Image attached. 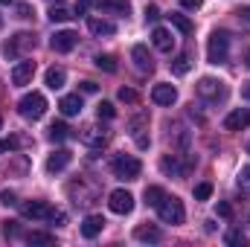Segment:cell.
I'll list each match as a JSON object with an SVG mask.
<instances>
[{"instance_id":"83f0119b","label":"cell","mask_w":250,"mask_h":247,"mask_svg":"<svg viewBox=\"0 0 250 247\" xmlns=\"http://www.w3.org/2000/svg\"><path fill=\"white\" fill-rule=\"evenodd\" d=\"M70 18H73V15H70L67 6H53V9H50V21H53V23H67Z\"/></svg>"},{"instance_id":"8d00e7d4","label":"cell","mask_w":250,"mask_h":247,"mask_svg":"<svg viewBox=\"0 0 250 247\" xmlns=\"http://www.w3.org/2000/svg\"><path fill=\"white\" fill-rule=\"evenodd\" d=\"M227 245H245V233L242 230H230L227 233Z\"/></svg>"},{"instance_id":"d6986e66","label":"cell","mask_w":250,"mask_h":247,"mask_svg":"<svg viewBox=\"0 0 250 247\" xmlns=\"http://www.w3.org/2000/svg\"><path fill=\"white\" fill-rule=\"evenodd\" d=\"M67 163H70V151L59 148V151H53V154L47 157V172H50V175H56V172L67 169Z\"/></svg>"},{"instance_id":"e0dca14e","label":"cell","mask_w":250,"mask_h":247,"mask_svg":"<svg viewBox=\"0 0 250 247\" xmlns=\"http://www.w3.org/2000/svg\"><path fill=\"white\" fill-rule=\"evenodd\" d=\"M151 41H154V47H157L160 53H172V47H175L172 32H169V29H163V26H157V29L151 32Z\"/></svg>"},{"instance_id":"484cf974","label":"cell","mask_w":250,"mask_h":247,"mask_svg":"<svg viewBox=\"0 0 250 247\" xmlns=\"http://www.w3.org/2000/svg\"><path fill=\"white\" fill-rule=\"evenodd\" d=\"M67 137H70V128H67L64 123H53L50 125V140H53V143H64Z\"/></svg>"},{"instance_id":"4316f807","label":"cell","mask_w":250,"mask_h":247,"mask_svg":"<svg viewBox=\"0 0 250 247\" xmlns=\"http://www.w3.org/2000/svg\"><path fill=\"white\" fill-rule=\"evenodd\" d=\"M163 198H166V192H163L160 186H148V189H146V204H148V206L157 209V204H160Z\"/></svg>"},{"instance_id":"9c48e42d","label":"cell","mask_w":250,"mask_h":247,"mask_svg":"<svg viewBox=\"0 0 250 247\" xmlns=\"http://www.w3.org/2000/svg\"><path fill=\"white\" fill-rule=\"evenodd\" d=\"M21 212H23L26 218H32V221H50L53 206H50L47 201H26V204H21Z\"/></svg>"},{"instance_id":"5bb4252c","label":"cell","mask_w":250,"mask_h":247,"mask_svg":"<svg viewBox=\"0 0 250 247\" xmlns=\"http://www.w3.org/2000/svg\"><path fill=\"white\" fill-rule=\"evenodd\" d=\"M151 99L157 102V105H175L178 102V90L172 87V84H154V90H151Z\"/></svg>"},{"instance_id":"277c9868","label":"cell","mask_w":250,"mask_h":247,"mask_svg":"<svg viewBox=\"0 0 250 247\" xmlns=\"http://www.w3.org/2000/svg\"><path fill=\"white\" fill-rule=\"evenodd\" d=\"M198 96L207 99V102H224L227 99V84L221 79H212V76H204L198 82Z\"/></svg>"},{"instance_id":"f546056e","label":"cell","mask_w":250,"mask_h":247,"mask_svg":"<svg viewBox=\"0 0 250 247\" xmlns=\"http://www.w3.org/2000/svg\"><path fill=\"white\" fill-rule=\"evenodd\" d=\"M26 242L29 245H56V236H50V233H29Z\"/></svg>"},{"instance_id":"5b68a950","label":"cell","mask_w":250,"mask_h":247,"mask_svg":"<svg viewBox=\"0 0 250 247\" xmlns=\"http://www.w3.org/2000/svg\"><path fill=\"white\" fill-rule=\"evenodd\" d=\"M227 53H230V35L227 32H212V38L207 44V59H209V64H224L227 62Z\"/></svg>"},{"instance_id":"2e32d148","label":"cell","mask_w":250,"mask_h":247,"mask_svg":"<svg viewBox=\"0 0 250 247\" xmlns=\"http://www.w3.org/2000/svg\"><path fill=\"white\" fill-rule=\"evenodd\" d=\"M248 125H250L248 108H236V111L227 114V120H224V128H227V131H242V128H248Z\"/></svg>"},{"instance_id":"74e56055","label":"cell","mask_w":250,"mask_h":247,"mask_svg":"<svg viewBox=\"0 0 250 247\" xmlns=\"http://www.w3.org/2000/svg\"><path fill=\"white\" fill-rule=\"evenodd\" d=\"M21 145V140L18 137H9V140H0V151H15Z\"/></svg>"},{"instance_id":"d6a6232c","label":"cell","mask_w":250,"mask_h":247,"mask_svg":"<svg viewBox=\"0 0 250 247\" xmlns=\"http://www.w3.org/2000/svg\"><path fill=\"white\" fill-rule=\"evenodd\" d=\"M239 189L250 195V166H245V169H242V175H239Z\"/></svg>"},{"instance_id":"b9f144b4","label":"cell","mask_w":250,"mask_h":247,"mask_svg":"<svg viewBox=\"0 0 250 247\" xmlns=\"http://www.w3.org/2000/svg\"><path fill=\"white\" fill-rule=\"evenodd\" d=\"M215 209H218V215H221V218H230V215H233V209H230V204H224V201H221V204H218Z\"/></svg>"},{"instance_id":"1f68e13d","label":"cell","mask_w":250,"mask_h":247,"mask_svg":"<svg viewBox=\"0 0 250 247\" xmlns=\"http://www.w3.org/2000/svg\"><path fill=\"white\" fill-rule=\"evenodd\" d=\"M96 67L105 70V73H114L117 70V62H114V56H96Z\"/></svg>"},{"instance_id":"d590c367","label":"cell","mask_w":250,"mask_h":247,"mask_svg":"<svg viewBox=\"0 0 250 247\" xmlns=\"http://www.w3.org/2000/svg\"><path fill=\"white\" fill-rule=\"evenodd\" d=\"M120 99H123V102H131V105H134V102H137L140 96H137V90H131V87H120Z\"/></svg>"},{"instance_id":"d4e9b609","label":"cell","mask_w":250,"mask_h":247,"mask_svg":"<svg viewBox=\"0 0 250 247\" xmlns=\"http://www.w3.org/2000/svg\"><path fill=\"white\" fill-rule=\"evenodd\" d=\"M189 70H192V59H189L187 53H184V56H178V59L172 62V73H175V76H187Z\"/></svg>"},{"instance_id":"4fadbf2b","label":"cell","mask_w":250,"mask_h":247,"mask_svg":"<svg viewBox=\"0 0 250 247\" xmlns=\"http://www.w3.org/2000/svg\"><path fill=\"white\" fill-rule=\"evenodd\" d=\"M128 128H131V137L137 140V145H140V148H148V137L143 134V131L148 128V117H146V114H140V117H134V120L128 123Z\"/></svg>"},{"instance_id":"bcb514c9","label":"cell","mask_w":250,"mask_h":247,"mask_svg":"<svg viewBox=\"0 0 250 247\" xmlns=\"http://www.w3.org/2000/svg\"><path fill=\"white\" fill-rule=\"evenodd\" d=\"M242 96L250 102V82H245V84H242Z\"/></svg>"},{"instance_id":"f907efd6","label":"cell","mask_w":250,"mask_h":247,"mask_svg":"<svg viewBox=\"0 0 250 247\" xmlns=\"http://www.w3.org/2000/svg\"><path fill=\"white\" fill-rule=\"evenodd\" d=\"M248 151H250V143H248Z\"/></svg>"},{"instance_id":"4dcf8cb0","label":"cell","mask_w":250,"mask_h":247,"mask_svg":"<svg viewBox=\"0 0 250 247\" xmlns=\"http://www.w3.org/2000/svg\"><path fill=\"white\" fill-rule=\"evenodd\" d=\"M96 114H99V120H114V117H117V111H114L111 102H99V105H96Z\"/></svg>"},{"instance_id":"cb8c5ba5","label":"cell","mask_w":250,"mask_h":247,"mask_svg":"<svg viewBox=\"0 0 250 247\" xmlns=\"http://www.w3.org/2000/svg\"><path fill=\"white\" fill-rule=\"evenodd\" d=\"M64 82H67V73H64L62 67H50V70H47V87H53V90H62Z\"/></svg>"},{"instance_id":"836d02e7","label":"cell","mask_w":250,"mask_h":247,"mask_svg":"<svg viewBox=\"0 0 250 247\" xmlns=\"http://www.w3.org/2000/svg\"><path fill=\"white\" fill-rule=\"evenodd\" d=\"M209 195H212V186L209 184H198L195 186V198H198V201H207Z\"/></svg>"},{"instance_id":"60d3db41","label":"cell","mask_w":250,"mask_h":247,"mask_svg":"<svg viewBox=\"0 0 250 247\" xmlns=\"http://www.w3.org/2000/svg\"><path fill=\"white\" fill-rule=\"evenodd\" d=\"M79 87H82V93H96V90H99V84H96V82H82Z\"/></svg>"},{"instance_id":"681fc988","label":"cell","mask_w":250,"mask_h":247,"mask_svg":"<svg viewBox=\"0 0 250 247\" xmlns=\"http://www.w3.org/2000/svg\"><path fill=\"white\" fill-rule=\"evenodd\" d=\"M0 3H9V0H0Z\"/></svg>"},{"instance_id":"f6af8a7d","label":"cell","mask_w":250,"mask_h":247,"mask_svg":"<svg viewBox=\"0 0 250 247\" xmlns=\"http://www.w3.org/2000/svg\"><path fill=\"white\" fill-rule=\"evenodd\" d=\"M181 6H184V9H201L204 0H181Z\"/></svg>"},{"instance_id":"52a82bcc","label":"cell","mask_w":250,"mask_h":247,"mask_svg":"<svg viewBox=\"0 0 250 247\" xmlns=\"http://www.w3.org/2000/svg\"><path fill=\"white\" fill-rule=\"evenodd\" d=\"M79 143H84L90 148H105L108 145V131H102L99 125H84L79 131Z\"/></svg>"},{"instance_id":"ba28073f","label":"cell","mask_w":250,"mask_h":247,"mask_svg":"<svg viewBox=\"0 0 250 247\" xmlns=\"http://www.w3.org/2000/svg\"><path fill=\"white\" fill-rule=\"evenodd\" d=\"M108 206H111V212H117V215H128V212L134 209V195L125 192V189H114V192L108 195Z\"/></svg>"},{"instance_id":"7a4b0ae2","label":"cell","mask_w":250,"mask_h":247,"mask_svg":"<svg viewBox=\"0 0 250 247\" xmlns=\"http://www.w3.org/2000/svg\"><path fill=\"white\" fill-rule=\"evenodd\" d=\"M157 215H160V221H166V224H184V218H187L184 204H181V198H175V195H166V198L157 204Z\"/></svg>"},{"instance_id":"ee69618b","label":"cell","mask_w":250,"mask_h":247,"mask_svg":"<svg viewBox=\"0 0 250 247\" xmlns=\"http://www.w3.org/2000/svg\"><path fill=\"white\" fill-rule=\"evenodd\" d=\"M32 15H35V12H32L26 3H21V6H18V18H32Z\"/></svg>"},{"instance_id":"6da1fadb","label":"cell","mask_w":250,"mask_h":247,"mask_svg":"<svg viewBox=\"0 0 250 247\" xmlns=\"http://www.w3.org/2000/svg\"><path fill=\"white\" fill-rule=\"evenodd\" d=\"M18 111H21V117L23 120H41L44 114H47V99H44V93H38V90H32V93H26L21 102H18Z\"/></svg>"},{"instance_id":"c3c4849f","label":"cell","mask_w":250,"mask_h":247,"mask_svg":"<svg viewBox=\"0 0 250 247\" xmlns=\"http://www.w3.org/2000/svg\"><path fill=\"white\" fill-rule=\"evenodd\" d=\"M242 15H245V18H248V21H250V9H245V12H242Z\"/></svg>"},{"instance_id":"3957f363","label":"cell","mask_w":250,"mask_h":247,"mask_svg":"<svg viewBox=\"0 0 250 247\" xmlns=\"http://www.w3.org/2000/svg\"><path fill=\"white\" fill-rule=\"evenodd\" d=\"M111 169H114V175L123 178V181H137L140 172H143V163H140L134 154H117L114 163H111Z\"/></svg>"},{"instance_id":"30bf717a","label":"cell","mask_w":250,"mask_h":247,"mask_svg":"<svg viewBox=\"0 0 250 247\" xmlns=\"http://www.w3.org/2000/svg\"><path fill=\"white\" fill-rule=\"evenodd\" d=\"M192 163H195L192 157H189L187 163H181V154H166V157L160 160V169H163L166 175H175V178H184V175H187L189 169H192Z\"/></svg>"},{"instance_id":"ac0fdd59","label":"cell","mask_w":250,"mask_h":247,"mask_svg":"<svg viewBox=\"0 0 250 247\" xmlns=\"http://www.w3.org/2000/svg\"><path fill=\"white\" fill-rule=\"evenodd\" d=\"M102 227H105V218H102V215H87V218L82 221V236H84V239H96V236L102 233Z\"/></svg>"},{"instance_id":"ab89813d","label":"cell","mask_w":250,"mask_h":247,"mask_svg":"<svg viewBox=\"0 0 250 247\" xmlns=\"http://www.w3.org/2000/svg\"><path fill=\"white\" fill-rule=\"evenodd\" d=\"M157 18H160V9H157L154 3H151V6H146V21H157Z\"/></svg>"},{"instance_id":"44dd1931","label":"cell","mask_w":250,"mask_h":247,"mask_svg":"<svg viewBox=\"0 0 250 247\" xmlns=\"http://www.w3.org/2000/svg\"><path fill=\"white\" fill-rule=\"evenodd\" d=\"M102 12H111V15H128L131 12V3L128 0H93Z\"/></svg>"},{"instance_id":"7402d4cb","label":"cell","mask_w":250,"mask_h":247,"mask_svg":"<svg viewBox=\"0 0 250 247\" xmlns=\"http://www.w3.org/2000/svg\"><path fill=\"white\" fill-rule=\"evenodd\" d=\"M87 29H90L93 35H99V38H102V35H114V32H117V26H114L111 21H105V18H90V21H87Z\"/></svg>"},{"instance_id":"9a60e30c","label":"cell","mask_w":250,"mask_h":247,"mask_svg":"<svg viewBox=\"0 0 250 247\" xmlns=\"http://www.w3.org/2000/svg\"><path fill=\"white\" fill-rule=\"evenodd\" d=\"M131 59H134V64H137L140 73H151V70H154V59H151V53H148L143 44H137V47L131 50Z\"/></svg>"},{"instance_id":"f1b7e54d","label":"cell","mask_w":250,"mask_h":247,"mask_svg":"<svg viewBox=\"0 0 250 247\" xmlns=\"http://www.w3.org/2000/svg\"><path fill=\"white\" fill-rule=\"evenodd\" d=\"M169 21H172V23H175V29H181L184 35H189V32H192V21H189V18H184V15L172 12V15H169Z\"/></svg>"},{"instance_id":"f35d334b","label":"cell","mask_w":250,"mask_h":247,"mask_svg":"<svg viewBox=\"0 0 250 247\" xmlns=\"http://www.w3.org/2000/svg\"><path fill=\"white\" fill-rule=\"evenodd\" d=\"M0 204H3V206H15V204H18V201H15V192L3 189V192H0Z\"/></svg>"},{"instance_id":"8fae6325","label":"cell","mask_w":250,"mask_h":247,"mask_svg":"<svg viewBox=\"0 0 250 247\" xmlns=\"http://www.w3.org/2000/svg\"><path fill=\"white\" fill-rule=\"evenodd\" d=\"M79 44V35L73 32V29H64V32H56L53 38H50V47L56 50V53H70L73 47Z\"/></svg>"},{"instance_id":"8992f818","label":"cell","mask_w":250,"mask_h":247,"mask_svg":"<svg viewBox=\"0 0 250 247\" xmlns=\"http://www.w3.org/2000/svg\"><path fill=\"white\" fill-rule=\"evenodd\" d=\"M35 47V35L32 32H18V35H12L9 41H6V47H3V56L6 59H21L26 50H32Z\"/></svg>"},{"instance_id":"7bdbcfd3","label":"cell","mask_w":250,"mask_h":247,"mask_svg":"<svg viewBox=\"0 0 250 247\" xmlns=\"http://www.w3.org/2000/svg\"><path fill=\"white\" fill-rule=\"evenodd\" d=\"M87 9H90V0H76V9H73V12H76V15H84Z\"/></svg>"},{"instance_id":"7c38bea8","label":"cell","mask_w":250,"mask_h":247,"mask_svg":"<svg viewBox=\"0 0 250 247\" xmlns=\"http://www.w3.org/2000/svg\"><path fill=\"white\" fill-rule=\"evenodd\" d=\"M32 76H35V62H18L15 70H12V84L15 87H23V84L32 82Z\"/></svg>"},{"instance_id":"ffe728a7","label":"cell","mask_w":250,"mask_h":247,"mask_svg":"<svg viewBox=\"0 0 250 247\" xmlns=\"http://www.w3.org/2000/svg\"><path fill=\"white\" fill-rule=\"evenodd\" d=\"M59 108H62L64 117H79V114H82V96H79V93L64 96L62 102H59Z\"/></svg>"},{"instance_id":"603a6c76","label":"cell","mask_w":250,"mask_h":247,"mask_svg":"<svg viewBox=\"0 0 250 247\" xmlns=\"http://www.w3.org/2000/svg\"><path fill=\"white\" fill-rule=\"evenodd\" d=\"M134 239H137V242H151V245H154V242H160V230H157L154 224H140V227L134 230Z\"/></svg>"},{"instance_id":"e575fe53","label":"cell","mask_w":250,"mask_h":247,"mask_svg":"<svg viewBox=\"0 0 250 247\" xmlns=\"http://www.w3.org/2000/svg\"><path fill=\"white\" fill-rule=\"evenodd\" d=\"M3 233H6L9 239H18V236H21V227H18V221H6V224H3Z\"/></svg>"},{"instance_id":"7dc6e473","label":"cell","mask_w":250,"mask_h":247,"mask_svg":"<svg viewBox=\"0 0 250 247\" xmlns=\"http://www.w3.org/2000/svg\"><path fill=\"white\" fill-rule=\"evenodd\" d=\"M245 64H248V67H250V50H248V53H245Z\"/></svg>"}]
</instances>
